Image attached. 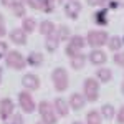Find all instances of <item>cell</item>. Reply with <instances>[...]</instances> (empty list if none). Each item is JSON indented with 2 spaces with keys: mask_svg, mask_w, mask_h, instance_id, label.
<instances>
[{
  "mask_svg": "<svg viewBox=\"0 0 124 124\" xmlns=\"http://www.w3.org/2000/svg\"><path fill=\"white\" fill-rule=\"evenodd\" d=\"M38 113L43 124H56V111L48 101H41L38 104Z\"/></svg>",
  "mask_w": 124,
  "mask_h": 124,
  "instance_id": "obj_1",
  "label": "cell"
},
{
  "mask_svg": "<svg viewBox=\"0 0 124 124\" xmlns=\"http://www.w3.org/2000/svg\"><path fill=\"white\" fill-rule=\"evenodd\" d=\"M51 79H53V85H55V89L56 91H65L68 88V71L65 68H55L53 73H51Z\"/></svg>",
  "mask_w": 124,
  "mask_h": 124,
  "instance_id": "obj_2",
  "label": "cell"
},
{
  "mask_svg": "<svg viewBox=\"0 0 124 124\" xmlns=\"http://www.w3.org/2000/svg\"><path fill=\"white\" fill-rule=\"evenodd\" d=\"M108 33L106 31H103V30H89V33H88V45L93 48H99L103 46V45H106L108 43Z\"/></svg>",
  "mask_w": 124,
  "mask_h": 124,
  "instance_id": "obj_3",
  "label": "cell"
},
{
  "mask_svg": "<svg viewBox=\"0 0 124 124\" xmlns=\"http://www.w3.org/2000/svg\"><path fill=\"white\" fill-rule=\"evenodd\" d=\"M5 63H7V66L8 68H13V70H23V68L27 66V60L22 56V53L18 51H8L7 53V56H5Z\"/></svg>",
  "mask_w": 124,
  "mask_h": 124,
  "instance_id": "obj_4",
  "label": "cell"
},
{
  "mask_svg": "<svg viewBox=\"0 0 124 124\" xmlns=\"http://www.w3.org/2000/svg\"><path fill=\"white\" fill-rule=\"evenodd\" d=\"M83 89H85V98L88 101H96L98 94H99V85L94 78H86L83 83Z\"/></svg>",
  "mask_w": 124,
  "mask_h": 124,
  "instance_id": "obj_5",
  "label": "cell"
},
{
  "mask_svg": "<svg viewBox=\"0 0 124 124\" xmlns=\"http://www.w3.org/2000/svg\"><path fill=\"white\" fill-rule=\"evenodd\" d=\"M18 101L25 113H33L35 111V101H33V98H31V94L28 91H22L18 94Z\"/></svg>",
  "mask_w": 124,
  "mask_h": 124,
  "instance_id": "obj_6",
  "label": "cell"
},
{
  "mask_svg": "<svg viewBox=\"0 0 124 124\" xmlns=\"http://www.w3.org/2000/svg\"><path fill=\"white\" fill-rule=\"evenodd\" d=\"M10 116H13V103L10 98H5L0 101V119L8 121Z\"/></svg>",
  "mask_w": 124,
  "mask_h": 124,
  "instance_id": "obj_7",
  "label": "cell"
},
{
  "mask_svg": "<svg viewBox=\"0 0 124 124\" xmlns=\"http://www.w3.org/2000/svg\"><path fill=\"white\" fill-rule=\"evenodd\" d=\"M81 2H78V0H71L70 3L65 5V13H66L68 17L71 20L78 18V15H79V12H81Z\"/></svg>",
  "mask_w": 124,
  "mask_h": 124,
  "instance_id": "obj_8",
  "label": "cell"
},
{
  "mask_svg": "<svg viewBox=\"0 0 124 124\" xmlns=\"http://www.w3.org/2000/svg\"><path fill=\"white\" fill-rule=\"evenodd\" d=\"M22 85L25 86L27 89H30V91H35V89H38L40 88V79L37 75H25V76L22 78Z\"/></svg>",
  "mask_w": 124,
  "mask_h": 124,
  "instance_id": "obj_9",
  "label": "cell"
},
{
  "mask_svg": "<svg viewBox=\"0 0 124 124\" xmlns=\"http://www.w3.org/2000/svg\"><path fill=\"white\" fill-rule=\"evenodd\" d=\"M53 108H55L56 114L61 116V117L68 116V113H70V103H66L63 98H56V99H55V104H53Z\"/></svg>",
  "mask_w": 124,
  "mask_h": 124,
  "instance_id": "obj_10",
  "label": "cell"
},
{
  "mask_svg": "<svg viewBox=\"0 0 124 124\" xmlns=\"http://www.w3.org/2000/svg\"><path fill=\"white\" fill-rule=\"evenodd\" d=\"M60 33H58V30H55L53 33H50L46 37V41H45V46H46L48 51H55L58 50V45H60Z\"/></svg>",
  "mask_w": 124,
  "mask_h": 124,
  "instance_id": "obj_11",
  "label": "cell"
},
{
  "mask_svg": "<svg viewBox=\"0 0 124 124\" xmlns=\"http://www.w3.org/2000/svg\"><path fill=\"white\" fill-rule=\"evenodd\" d=\"M10 40L17 45H25L27 43V33L23 31V28H13L10 31Z\"/></svg>",
  "mask_w": 124,
  "mask_h": 124,
  "instance_id": "obj_12",
  "label": "cell"
},
{
  "mask_svg": "<svg viewBox=\"0 0 124 124\" xmlns=\"http://www.w3.org/2000/svg\"><path fill=\"white\" fill-rule=\"evenodd\" d=\"M89 61L93 63V65H104L106 63V60H108V56H106V53L104 51H101L99 48L98 50H93L91 53H89Z\"/></svg>",
  "mask_w": 124,
  "mask_h": 124,
  "instance_id": "obj_13",
  "label": "cell"
},
{
  "mask_svg": "<svg viewBox=\"0 0 124 124\" xmlns=\"http://www.w3.org/2000/svg\"><path fill=\"white\" fill-rule=\"evenodd\" d=\"M86 99L83 94H79V93H73V94L70 96V106H71V109H75V111H79L83 106H85Z\"/></svg>",
  "mask_w": 124,
  "mask_h": 124,
  "instance_id": "obj_14",
  "label": "cell"
},
{
  "mask_svg": "<svg viewBox=\"0 0 124 124\" xmlns=\"http://www.w3.org/2000/svg\"><path fill=\"white\" fill-rule=\"evenodd\" d=\"M70 63H71V68L73 70H81V68H85V63H86V56L83 53H79L76 56L70 58Z\"/></svg>",
  "mask_w": 124,
  "mask_h": 124,
  "instance_id": "obj_15",
  "label": "cell"
},
{
  "mask_svg": "<svg viewBox=\"0 0 124 124\" xmlns=\"http://www.w3.org/2000/svg\"><path fill=\"white\" fill-rule=\"evenodd\" d=\"M27 63L31 65V66H40L43 63V55L40 51H31L28 55V58H27Z\"/></svg>",
  "mask_w": 124,
  "mask_h": 124,
  "instance_id": "obj_16",
  "label": "cell"
},
{
  "mask_svg": "<svg viewBox=\"0 0 124 124\" xmlns=\"http://www.w3.org/2000/svg\"><path fill=\"white\" fill-rule=\"evenodd\" d=\"M55 30H56L55 23H53V22H50V20H45V22H41V23H40V33H41V35H45V37H48L50 33H53Z\"/></svg>",
  "mask_w": 124,
  "mask_h": 124,
  "instance_id": "obj_17",
  "label": "cell"
},
{
  "mask_svg": "<svg viewBox=\"0 0 124 124\" xmlns=\"http://www.w3.org/2000/svg\"><path fill=\"white\" fill-rule=\"evenodd\" d=\"M96 76H98V79H99L101 83H108V81H111L113 73H111V70H108V68H101V70L96 71Z\"/></svg>",
  "mask_w": 124,
  "mask_h": 124,
  "instance_id": "obj_18",
  "label": "cell"
},
{
  "mask_svg": "<svg viewBox=\"0 0 124 124\" xmlns=\"http://www.w3.org/2000/svg\"><path fill=\"white\" fill-rule=\"evenodd\" d=\"M35 27H37V22H35V18H31V17H25V18H23V22H22V28H23V31H25V33L33 31V30H35Z\"/></svg>",
  "mask_w": 124,
  "mask_h": 124,
  "instance_id": "obj_19",
  "label": "cell"
},
{
  "mask_svg": "<svg viewBox=\"0 0 124 124\" xmlns=\"http://www.w3.org/2000/svg\"><path fill=\"white\" fill-rule=\"evenodd\" d=\"M94 22L98 23V25H108V10L103 8V10H99V12H96L94 13Z\"/></svg>",
  "mask_w": 124,
  "mask_h": 124,
  "instance_id": "obj_20",
  "label": "cell"
},
{
  "mask_svg": "<svg viewBox=\"0 0 124 124\" xmlns=\"http://www.w3.org/2000/svg\"><path fill=\"white\" fill-rule=\"evenodd\" d=\"M101 113L99 111H96V109H93V111H89L88 113V116H86V121H88V124H101Z\"/></svg>",
  "mask_w": 124,
  "mask_h": 124,
  "instance_id": "obj_21",
  "label": "cell"
},
{
  "mask_svg": "<svg viewBox=\"0 0 124 124\" xmlns=\"http://www.w3.org/2000/svg\"><path fill=\"white\" fill-rule=\"evenodd\" d=\"M99 113H101V116H103L104 119L111 121V119L114 117V108H113L111 104H104L103 108H101V111H99Z\"/></svg>",
  "mask_w": 124,
  "mask_h": 124,
  "instance_id": "obj_22",
  "label": "cell"
},
{
  "mask_svg": "<svg viewBox=\"0 0 124 124\" xmlns=\"http://www.w3.org/2000/svg\"><path fill=\"white\" fill-rule=\"evenodd\" d=\"M108 46L111 48L113 51H117L119 48L123 46V38H119V37H111V38L108 40Z\"/></svg>",
  "mask_w": 124,
  "mask_h": 124,
  "instance_id": "obj_23",
  "label": "cell"
},
{
  "mask_svg": "<svg viewBox=\"0 0 124 124\" xmlns=\"http://www.w3.org/2000/svg\"><path fill=\"white\" fill-rule=\"evenodd\" d=\"M70 45L75 46V48H78V50H81V48L85 46V38L79 37V35H75V37L70 38Z\"/></svg>",
  "mask_w": 124,
  "mask_h": 124,
  "instance_id": "obj_24",
  "label": "cell"
},
{
  "mask_svg": "<svg viewBox=\"0 0 124 124\" xmlns=\"http://www.w3.org/2000/svg\"><path fill=\"white\" fill-rule=\"evenodd\" d=\"M12 12H13L15 17H23V18H25V7H23L22 2H17V3L12 7Z\"/></svg>",
  "mask_w": 124,
  "mask_h": 124,
  "instance_id": "obj_25",
  "label": "cell"
},
{
  "mask_svg": "<svg viewBox=\"0 0 124 124\" xmlns=\"http://www.w3.org/2000/svg\"><path fill=\"white\" fill-rule=\"evenodd\" d=\"M58 33H60V38L61 40L70 38V28H68L66 25H60L58 27Z\"/></svg>",
  "mask_w": 124,
  "mask_h": 124,
  "instance_id": "obj_26",
  "label": "cell"
},
{
  "mask_svg": "<svg viewBox=\"0 0 124 124\" xmlns=\"http://www.w3.org/2000/svg\"><path fill=\"white\" fill-rule=\"evenodd\" d=\"M66 55L70 58H73V56H76V55H79V50L75 46H71V45H68L66 46Z\"/></svg>",
  "mask_w": 124,
  "mask_h": 124,
  "instance_id": "obj_27",
  "label": "cell"
},
{
  "mask_svg": "<svg viewBox=\"0 0 124 124\" xmlns=\"http://www.w3.org/2000/svg\"><path fill=\"white\" fill-rule=\"evenodd\" d=\"M114 63L119 66H124V53H116L114 55Z\"/></svg>",
  "mask_w": 124,
  "mask_h": 124,
  "instance_id": "obj_28",
  "label": "cell"
},
{
  "mask_svg": "<svg viewBox=\"0 0 124 124\" xmlns=\"http://www.w3.org/2000/svg\"><path fill=\"white\" fill-rule=\"evenodd\" d=\"M8 124H23V117H22L20 114H13L12 119L8 121Z\"/></svg>",
  "mask_w": 124,
  "mask_h": 124,
  "instance_id": "obj_29",
  "label": "cell"
},
{
  "mask_svg": "<svg viewBox=\"0 0 124 124\" xmlns=\"http://www.w3.org/2000/svg\"><path fill=\"white\" fill-rule=\"evenodd\" d=\"M117 123H119V124H124V104L121 106V109L117 111Z\"/></svg>",
  "mask_w": 124,
  "mask_h": 124,
  "instance_id": "obj_30",
  "label": "cell"
},
{
  "mask_svg": "<svg viewBox=\"0 0 124 124\" xmlns=\"http://www.w3.org/2000/svg\"><path fill=\"white\" fill-rule=\"evenodd\" d=\"M89 5H104V3H109V0H88Z\"/></svg>",
  "mask_w": 124,
  "mask_h": 124,
  "instance_id": "obj_31",
  "label": "cell"
},
{
  "mask_svg": "<svg viewBox=\"0 0 124 124\" xmlns=\"http://www.w3.org/2000/svg\"><path fill=\"white\" fill-rule=\"evenodd\" d=\"M15 3H17V0H2V5L3 7H8V8H12Z\"/></svg>",
  "mask_w": 124,
  "mask_h": 124,
  "instance_id": "obj_32",
  "label": "cell"
},
{
  "mask_svg": "<svg viewBox=\"0 0 124 124\" xmlns=\"http://www.w3.org/2000/svg\"><path fill=\"white\" fill-rule=\"evenodd\" d=\"M7 50H8L7 43H5V41H0V56H3V55L7 53Z\"/></svg>",
  "mask_w": 124,
  "mask_h": 124,
  "instance_id": "obj_33",
  "label": "cell"
},
{
  "mask_svg": "<svg viewBox=\"0 0 124 124\" xmlns=\"http://www.w3.org/2000/svg\"><path fill=\"white\" fill-rule=\"evenodd\" d=\"M3 35H5V25L0 27V37H3Z\"/></svg>",
  "mask_w": 124,
  "mask_h": 124,
  "instance_id": "obj_34",
  "label": "cell"
},
{
  "mask_svg": "<svg viewBox=\"0 0 124 124\" xmlns=\"http://www.w3.org/2000/svg\"><path fill=\"white\" fill-rule=\"evenodd\" d=\"M58 2H60V3H61V5H66V3H70V2H71V0H58Z\"/></svg>",
  "mask_w": 124,
  "mask_h": 124,
  "instance_id": "obj_35",
  "label": "cell"
},
{
  "mask_svg": "<svg viewBox=\"0 0 124 124\" xmlns=\"http://www.w3.org/2000/svg\"><path fill=\"white\" fill-rule=\"evenodd\" d=\"M2 25H5V20H3V17H2V13H0V27Z\"/></svg>",
  "mask_w": 124,
  "mask_h": 124,
  "instance_id": "obj_36",
  "label": "cell"
},
{
  "mask_svg": "<svg viewBox=\"0 0 124 124\" xmlns=\"http://www.w3.org/2000/svg\"><path fill=\"white\" fill-rule=\"evenodd\" d=\"M31 0H22V3H30Z\"/></svg>",
  "mask_w": 124,
  "mask_h": 124,
  "instance_id": "obj_37",
  "label": "cell"
},
{
  "mask_svg": "<svg viewBox=\"0 0 124 124\" xmlns=\"http://www.w3.org/2000/svg\"><path fill=\"white\" fill-rule=\"evenodd\" d=\"M117 3H119V5H124V0H117Z\"/></svg>",
  "mask_w": 124,
  "mask_h": 124,
  "instance_id": "obj_38",
  "label": "cell"
},
{
  "mask_svg": "<svg viewBox=\"0 0 124 124\" xmlns=\"http://www.w3.org/2000/svg\"><path fill=\"white\" fill-rule=\"evenodd\" d=\"M121 91H123V94H124V81H123V86H121Z\"/></svg>",
  "mask_w": 124,
  "mask_h": 124,
  "instance_id": "obj_39",
  "label": "cell"
},
{
  "mask_svg": "<svg viewBox=\"0 0 124 124\" xmlns=\"http://www.w3.org/2000/svg\"><path fill=\"white\" fill-rule=\"evenodd\" d=\"M73 124H83V123H79V121H75V123H73Z\"/></svg>",
  "mask_w": 124,
  "mask_h": 124,
  "instance_id": "obj_40",
  "label": "cell"
},
{
  "mask_svg": "<svg viewBox=\"0 0 124 124\" xmlns=\"http://www.w3.org/2000/svg\"><path fill=\"white\" fill-rule=\"evenodd\" d=\"M0 81H2V68H0Z\"/></svg>",
  "mask_w": 124,
  "mask_h": 124,
  "instance_id": "obj_41",
  "label": "cell"
}]
</instances>
